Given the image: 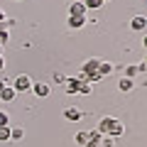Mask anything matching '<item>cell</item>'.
I'll return each instance as SVG.
<instances>
[{
    "label": "cell",
    "instance_id": "52a82bcc",
    "mask_svg": "<svg viewBox=\"0 0 147 147\" xmlns=\"http://www.w3.org/2000/svg\"><path fill=\"white\" fill-rule=\"evenodd\" d=\"M15 98H17V91L12 88V86H5V88L0 91V100H3V103H12Z\"/></svg>",
    "mask_w": 147,
    "mask_h": 147
},
{
    "label": "cell",
    "instance_id": "83f0119b",
    "mask_svg": "<svg viewBox=\"0 0 147 147\" xmlns=\"http://www.w3.org/2000/svg\"><path fill=\"white\" fill-rule=\"evenodd\" d=\"M3 69H5V59L0 57V71H3Z\"/></svg>",
    "mask_w": 147,
    "mask_h": 147
},
{
    "label": "cell",
    "instance_id": "ffe728a7",
    "mask_svg": "<svg viewBox=\"0 0 147 147\" xmlns=\"http://www.w3.org/2000/svg\"><path fill=\"white\" fill-rule=\"evenodd\" d=\"M98 145H100V147H115V137H108V135H103Z\"/></svg>",
    "mask_w": 147,
    "mask_h": 147
},
{
    "label": "cell",
    "instance_id": "30bf717a",
    "mask_svg": "<svg viewBox=\"0 0 147 147\" xmlns=\"http://www.w3.org/2000/svg\"><path fill=\"white\" fill-rule=\"evenodd\" d=\"M135 88V79H125L123 76L120 81H118V91H123V93H127V91H132Z\"/></svg>",
    "mask_w": 147,
    "mask_h": 147
},
{
    "label": "cell",
    "instance_id": "4dcf8cb0",
    "mask_svg": "<svg viewBox=\"0 0 147 147\" xmlns=\"http://www.w3.org/2000/svg\"><path fill=\"white\" fill-rule=\"evenodd\" d=\"M105 3H110V0H103V5H105Z\"/></svg>",
    "mask_w": 147,
    "mask_h": 147
},
{
    "label": "cell",
    "instance_id": "5b68a950",
    "mask_svg": "<svg viewBox=\"0 0 147 147\" xmlns=\"http://www.w3.org/2000/svg\"><path fill=\"white\" fill-rule=\"evenodd\" d=\"M130 30H132V32H145V30H147V17H145V15H135V17L130 20Z\"/></svg>",
    "mask_w": 147,
    "mask_h": 147
},
{
    "label": "cell",
    "instance_id": "d4e9b609",
    "mask_svg": "<svg viewBox=\"0 0 147 147\" xmlns=\"http://www.w3.org/2000/svg\"><path fill=\"white\" fill-rule=\"evenodd\" d=\"M5 86H10V81H7V79H5V76H3V79H0V91L5 88Z\"/></svg>",
    "mask_w": 147,
    "mask_h": 147
},
{
    "label": "cell",
    "instance_id": "cb8c5ba5",
    "mask_svg": "<svg viewBox=\"0 0 147 147\" xmlns=\"http://www.w3.org/2000/svg\"><path fill=\"white\" fill-rule=\"evenodd\" d=\"M3 125H7V113H5V110H0V127H3Z\"/></svg>",
    "mask_w": 147,
    "mask_h": 147
},
{
    "label": "cell",
    "instance_id": "9c48e42d",
    "mask_svg": "<svg viewBox=\"0 0 147 147\" xmlns=\"http://www.w3.org/2000/svg\"><path fill=\"white\" fill-rule=\"evenodd\" d=\"M64 93H69V96H76L79 93V79H76V76H74V79H66L64 81Z\"/></svg>",
    "mask_w": 147,
    "mask_h": 147
},
{
    "label": "cell",
    "instance_id": "8992f818",
    "mask_svg": "<svg viewBox=\"0 0 147 147\" xmlns=\"http://www.w3.org/2000/svg\"><path fill=\"white\" fill-rule=\"evenodd\" d=\"M30 93H34L37 98H47V96L52 93V88H49V84H32Z\"/></svg>",
    "mask_w": 147,
    "mask_h": 147
},
{
    "label": "cell",
    "instance_id": "6da1fadb",
    "mask_svg": "<svg viewBox=\"0 0 147 147\" xmlns=\"http://www.w3.org/2000/svg\"><path fill=\"white\" fill-rule=\"evenodd\" d=\"M96 130H98L100 135L115 137V140L125 135V125H123L118 118H110V115H103V118H100V120H98V127H96Z\"/></svg>",
    "mask_w": 147,
    "mask_h": 147
},
{
    "label": "cell",
    "instance_id": "1f68e13d",
    "mask_svg": "<svg viewBox=\"0 0 147 147\" xmlns=\"http://www.w3.org/2000/svg\"><path fill=\"white\" fill-rule=\"evenodd\" d=\"M145 64H147V54H145Z\"/></svg>",
    "mask_w": 147,
    "mask_h": 147
},
{
    "label": "cell",
    "instance_id": "3957f363",
    "mask_svg": "<svg viewBox=\"0 0 147 147\" xmlns=\"http://www.w3.org/2000/svg\"><path fill=\"white\" fill-rule=\"evenodd\" d=\"M64 118H66L69 123H79L81 118H84V110H81L79 105H69V108H64Z\"/></svg>",
    "mask_w": 147,
    "mask_h": 147
},
{
    "label": "cell",
    "instance_id": "484cf974",
    "mask_svg": "<svg viewBox=\"0 0 147 147\" xmlns=\"http://www.w3.org/2000/svg\"><path fill=\"white\" fill-rule=\"evenodd\" d=\"M84 147H100V145H98V142H86Z\"/></svg>",
    "mask_w": 147,
    "mask_h": 147
},
{
    "label": "cell",
    "instance_id": "e0dca14e",
    "mask_svg": "<svg viewBox=\"0 0 147 147\" xmlns=\"http://www.w3.org/2000/svg\"><path fill=\"white\" fill-rule=\"evenodd\" d=\"M100 81H103V76H100L98 71H93V74L86 76V84H91V86H93V84H100Z\"/></svg>",
    "mask_w": 147,
    "mask_h": 147
},
{
    "label": "cell",
    "instance_id": "603a6c76",
    "mask_svg": "<svg viewBox=\"0 0 147 147\" xmlns=\"http://www.w3.org/2000/svg\"><path fill=\"white\" fill-rule=\"evenodd\" d=\"M52 79H54V84H64V81H66V76H64L61 71H54V76H52Z\"/></svg>",
    "mask_w": 147,
    "mask_h": 147
},
{
    "label": "cell",
    "instance_id": "d6986e66",
    "mask_svg": "<svg viewBox=\"0 0 147 147\" xmlns=\"http://www.w3.org/2000/svg\"><path fill=\"white\" fill-rule=\"evenodd\" d=\"M0 142H10V125L0 127Z\"/></svg>",
    "mask_w": 147,
    "mask_h": 147
},
{
    "label": "cell",
    "instance_id": "9a60e30c",
    "mask_svg": "<svg viewBox=\"0 0 147 147\" xmlns=\"http://www.w3.org/2000/svg\"><path fill=\"white\" fill-rule=\"evenodd\" d=\"M86 5V10H100L103 7V0H81Z\"/></svg>",
    "mask_w": 147,
    "mask_h": 147
},
{
    "label": "cell",
    "instance_id": "7a4b0ae2",
    "mask_svg": "<svg viewBox=\"0 0 147 147\" xmlns=\"http://www.w3.org/2000/svg\"><path fill=\"white\" fill-rule=\"evenodd\" d=\"M12 88H15L17 93H27V91L32 88V79L27 76V74H20V76L15 79V84H12Z\"/></svg>",
    "mask_w": 147,
    "mask_h": 147
},
{
    "label": "cell",
    "instance_id": "7402d4cb",
    "mask_svg": "<svg viewBox=\"0 0 147 147\" xmlns=\"http://www.w3.org/2000/svg\"><path fill=\"white\" fill-rule=\"evenodd\" d=\"M100 137H103V135H100L98 130H91L88 132V142H100Z\"/></svg>",
    "mask_w": 147,
    "mask_h": 147
},
{
    "label": "cell",
    "instance_id": "4316f807",
    "mask_svg": "<svg viewBox=\"0 0 147 147\" xmlns=\"http://www.w3.org/2000/svg\"><path fill=\"white\" fill-rule=\"evenodd\" d=\"M142 47L147 49V32H145V37H142Z\"/></svg>",
    "mask_w": 147,
    "mask_h": 147
},
{
    "label": "cell",
    "instance_id": "2e32d148",
    "mask_svg": "<svg viewBox=\"0 0 147 147\" xmlns=\"http://www.w3.org/2000/svg\"><path fill=\"white\" fill-rule=\"evenodd\" d=\"M79 93L81 96H91V93H93V86L86 84V81H79Z\"/></svg>",
    "mask_w": 147,
    "mask_h": 147
},
{
    "label": "cell",
    "instance_id": "7c38bea8",
    "mask_svg": "<svg viewBox=\"0 0 147 147\" xmlns=\"http://www.w3.org/2000/svg\"><path fill=\"white\" fill-rule=\"evenodd\" d=\"M86 22H88V17H69V22H66V25L71 27V30H81V27H84Z\"/></svg>",
    "mask_w": 147,
    "mask_h": 147
},
{
    "label": "cell",
    "instance_id": "5bb4252c",
    "mask_svg": "<svg viewBox=\"0 0 147 147\" xmlns=\"http://www.w3.org/2000/svg\"><path fill=\"white\" fill-rule=\"evenodd\" d=\"M74 140H76V145H79V147H84L86 142H88V132H86V130H79L76 135H74Z\"/></svg>",
    "mask_w": 147,
    "mask_h": 147
},
{
    "label": "cell",
    "instance_id": "f546056e",
    "mask_svg": "<svg viewBox=\"0 0 147 147\" xmlns=\"http://www.w3.org/2000/svg\"><path fill=\"white\" fill-rule=\"evenodd\" d=\"M0 57H3V44H0Z\"/></svg>",
    "mask_w": 147,
    "mask_h": 147
},
{
    "label": "cell",
    "instance_id": "44dd1931",
    "mask_svg": "<svg viewBox=\"0 0 147 147\" xmlns=\"http://www.w3.org/2000/svg\"><path fill=\"white\" fill-rule=\"evenodd\" d=\"M7 39H10V32H7V30H3V25H0V44L5 47V42H7Z\"/></svg>",
    "mask_w": 147,
    "mask_h": 147
},
{
    "label": "cell",
    "instance_id": "ba28073f",
    "mask_svg": "<svg viewBox=\"0 0 147 147\" xmlns=\"http://www.w3.org/2000/svg\"><path fill=\"white\" fill-rule=\"evenodd\" d=\"M98 64H100V59H86L84 61V66H81V74H93V71H98Z\"/></svg>",
    "mask_w": 147,
    "mask_h": 147
},
{
    "label": "cell",
    "instance_id": "8fae6325",
    "mask_svg": "<svg viewBox=\"0 0 147 147\" xmlns=\"http://www.w3.org/2000/svg\"><path fill=\"white\" fill-rule=\"evenodd\" d=\"M113 71H115V66H113L110 61H100V64H98V74L103 76V79H105V76H110Z\"/></svg>",
    "mask_w": 147,
    "mask_h": 147
},
{
    "label": "cell",
    "instance_id": "4fadbf2b",
    "mask_svg": "<svg viewBox=\"0 0 147 147\" xmlns=\"http://www.w3.org/2000/svg\"><path fill=\"white\" fill-rule=\"evenodd\" d=\"M137 74H140V66L137 64H127L125 66V79H135Z\"/></svg>",
    "mask_w": 147,
    "mask_h": 147
},
{
    "label": "cell",
    "instance_id": "277c9868",
    "mask_svg": "<svg viewBox=\"0 0 147 147\" xmlns=\"http://www.w3.org/2000/svg\"><path fill=\"white\" fill-rule=\"evenodd\" d=\"M86 5L81 0H71V5H69V17H86Z\"/></svg>",
    "mask_w": 147,
    "mask_h": 147
},
{
    "label": "cell",
    "instance_id": "ac0fdd59",
    "mask_svg": "<svg viewBox=\"0 0 147 147\" xmlns=\"http://www.w3.org/2000/svg\"><path fill=\"white\" fill-rule=\"evenodd\" d=\"M22 137H25L22 127H10V140H22Z\"/></svg>",
    "mask_w": 147,
    "mask_h": 147
},
{
    "label": "cell",
    "instance_id": "f1b7e54d",
    "mask_svg": "<svg viewBox=\"0 0 147 147\" xmlns=\"http://www.w3.org/2000/svg\"><path fill=\"white\" fill-rule=\"evenodd\" d=\"M3 20H5V10H0V22H3Z\"/></svg>",
    "mask_w": 147,
    "mask_h": 147
}]
</instances>
